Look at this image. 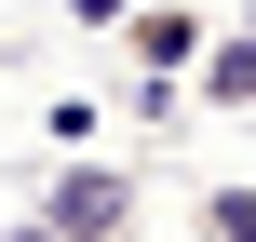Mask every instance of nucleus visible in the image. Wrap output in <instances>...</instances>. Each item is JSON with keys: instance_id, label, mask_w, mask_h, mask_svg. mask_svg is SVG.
<instances>
[{"instance_id": "nucleus-5", "label": "nucleus", "mask_w": 256, "mask_h": 242, "mask_svg": "<svg viewBox=\"0 0 256 242\" xmlns=\"http://www.w3.org/2000/svg\"><path fill=\"white\" fill-rule=\"evenodd\" d=\"M68 13H81V27H135L148 0H68Z\"/></svg>"}, {"instance_id": "nucleus-4", "label": "nucleus", "mask_w": 256, "mask_h": 242, "mask_svg": "<svg viewBox=\"0 0 256 242\" xmlns=\"http://www.w3.org/2000/svg\"><path fill=\"white\" fill-rule=\"evenodd\" d=\"M202 242H256V189L216 175V189H202Z\"/></svg>"}, {"instance_id": "nucleus-2", "label": "nucleus", "mask_w": 256, "mask_h": 242, "mask_svg": "<svg viewBox=\"0 0 256 242\" xmlns=\"http://www.w3.org/2000/svg\"><path fill=\"white\" fill-rule=\"evenodd\" d=\"M122 54L148 67V108H176V81H202V54H216V27H202V0H148V13L122 27Z\"/></svg>"}, {"instance_id": "nucleus-3", "label": "nucleus", "mask_w": 256, "mask_h": 242, "mask_svg": "<svg viewBox=\"0 0 256 242\" xmlns=\"http://www.w3.org/2000/svg\"><path fill=\"white\" fill-rule=\"evenodd\" d=\"M189 94H202V108H256V27H216V54H202Z\"/></svg>"}, {"instance_id": "nucleus-1", "label": "nucleus", "mask_w": 256, "mask_h": 242, "mask_svg": "<svg viewBox=\"0 0 256 242\" xmlns=\"http://www.w3.org/2000/svg\"><path fill=\"white\" fill-rule=\"evenodd\" d=\"M27 216H40L54 242H135L148 189H135V162H94V148H81V162H54V175H40V202H27Z\"/></svg>"}, {"instance_id": "nucleus-6", "label": "nucleus", "mask_w": 256, "mask_h": 242, "mask_svg": "<svg viewBox=\"0 0 256 242\" xmlns=\"http://www.w3.org/2000/svg\"><path fill=\"white\" fill-rule=\"evenodd\" d=\"M0 242H54V229H40V216H14V229H0Z\"/></svg>"}]
</instances>
